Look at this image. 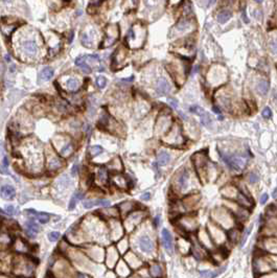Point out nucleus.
<instances>
[{
	"label": "nucleus",
	"mask_w": 277,
	"mask_h": 278,
	"mask_svg": "<svg viewBox=\"0 0 277 278\" xmlns=\"http://www.w3.org/2000/svg\"><path fill=\"white\" fill-rule=\"evenodd\" d=\"M221 155H222L223 160L226 162V164H228L229 167L234 170H243L247 164L248 158L244 155H232V156H227L224 154Z\"/></svg>",
	"instance_id": "nucleus-1"
},
{
	"label": "nucleus",
	"mask_w": 277,
	"mask_h": 278,
	"mask_svg": "<svg viewBox=\"0 0 277 278\" xmlns=\"http://www.w3.org/2000/svg\"><path fill=\"white\" fill-rule=\"evenodd\" d=\"M161 236H162V244L164 246L165 250L170 254L174 253V243H173V236L170 233V231L167 229H162L161 232Z\"/></svg>",
	"instance_id": "nucleus-2"
},
{
	"label": "nucleus",
	"mask_w": 277,
	"mask_h": 278,
	"mask_svg": "<svg viewBox=\"0 0 277 278\" xmlns=\"http://www.w3.org/2000/svg\"><path fill=\"white\" fill-rule=\"evenodd\" d=\"M156 91L159 95H165L171 91L170 83L167 82L166 78H159L158 82H157V86H156Z\"/></svg>",
	"instance_id": "nucleus-3"
},
{
	"label": "nucleus",
	"mask_w": 277,
	"mask_h": 278,
	"mask_svg": "<svg viewBox=\"0 0 277 278\" xmlns=\"http://www.w3.org/2000/svg\"><path fill=\"white\" fill-rule=\"evenodd\" d=\"M22 48H23V51H24L27 55H29V57H34V55H36V53H37V51H38L37 44H36V42L35 41H32V40L24 42L22 45Z\"/></svg>",
	"instance_id": "nucleus-4"
},
{
	"label": "nucleus",
	"mask_w": 277,
	"mask_h": 278,
	"mask_svg": "<svg viewBox=\"0 0 277 278\" xmlns=\"http://www.w3.org/2000/svg\"><path fill=\"white\" fill-rule=\"evenodd\" d=\"M139 247L143 252H151L154 248V244L147 235H143L139 238Z\"/></svg>",
	"instance_id": "nucleus-5"
},
{
	"label": "nucleus",
	"mask_w": 277,
	"mask_h": 278,
	"mask_svg": "<svg viewBox=\"0 0 277 278\" xmlns=\"http://www.w3.org/2000/svg\"><path fill=\"white\" fill-rule=\"evenodd\" d=\"M0 195L4 200H12L15 198L16 191H15L14 187H12L11 185H4L0 189Z\"/></svg>",
	"instance_id": "nucleus-6"
},
{
	"label": "nucleus",
	"mask_w": 277,
	"mask_h": 278,
	"mask_svg": "<svg viewBox=\"0 0 277 278\" xmlns=\"http://www.w3.org/2000/svg\"><path fill=\"white\" fill-rule=\"evenodd\" d=\"M188 180H189V172L187 170H183V172L179 175L178 177V186L180 189L184 190L187 188L188 186Z\"/></svg>",
	"instance_id": "nucleus-7"
},
{
	"label": "nucleus",
	"mask_w": 277,
	"mask_h": 278,
	"mask_svg": "<svg viewBox=\"0 0 277 278\" xmlns=\"http://www.w3.org/2000/svg\"><path fill=\"white\" fill-rule=\"evenodd\" d=\"M86 61H87V55L80 57H78V59L76 60V66H78L81 69H82L83 72H85V73H89V72L91 71V68L88 66V64L86 63Z\"/></svg>",
	"instance_id": "nucleus-8"
},
{
	"label": "nucleus",
	"mask_w": 277,
	"mask_h": 278,
	"mask_svg": "<svg viewBox=\"0 0 277 278\" xmlns=\"http://www.w3.org/2000/svg\"><path fill=\"white\" fill-rule=\"evenodd\" d=\"M190 27H191V21L189 19H182L176 24V29L181 32L190 29Z\"/></svg>",
	"instance_id": "nucleus-9"
},
{
	"label": "nucleus",
	"mask_w": 277,
	"mask_h": 278,
	"mask_svg": "<svg viewBox=\"0 0 277 278\" xmlns=\"http://www.w3.org/2000/svg\"><path fill=\"white\" fill-rule=\"evenodd\" d=\"M171 160V156L168 153L164 152V151H162V152H160L158 154V157H157V161H158V164L161 166L163 165H166L168 162H170Z\"/></svg>",
	"instance_id": "nucleus-10"
},
{
	"label": "nucleus",
	"mask_w": 277,
	"mask_h": 278,
	"mask_svg": "<svg viewBox=\"0 0 277 278\" xmlns=\"http://www.w3.org/2000/svg\"><path fill=\"white\" fill-rule=\"evenodd\" d=\"M26 228H27V233L30 237L36 236V233H37L38 230H39V226L35 223L34 221H28L27 223H26Z\"/></svg>",
	"instance_id": "nucleus-11"
},
{
	"label": "nucleus",
	"mask_w": 277,
	"mask_h": 278,
	"mask_svg": "<svg viewBox=\"0 0 277 278\" xmlns=\"http://www.w3.org/2000/svg\"><path fill=\"white\" fill-rule=\"evenodd\" d=\"M232 14L230 11H227V9H223V11H221L220 13L218 14V21L220 23H222V24H224V23H226L227 21L229 20L230 18H231Z\"/></svg>",
	"instance_id": "nucleus-12"
},
{
	"label": "nucleus",
	"mask_w": 277,
	"mask_h": 278,
	"mask_svg": "<svg viewBox=\"0 0 277 278\" xmlns=\"http://www.w3.org/2000/svg\"><path fill=\"white\" fill-rule=\"evenodd\" d=\"M269 87H270V84H269L268 80H260L256 87V90L258 91L259 94L266 95L269 91Z\"/></svg>",
	"instance_id": "nucleus-13"
},
{
	"label": "nucleus",
	"mask_w": 277,
	"mask_h": 278,
	"mask_svg": "<svg viewBox=\"0 0 277 278\" xmlns=\"http://www.w3.org/2000/svg\"><path fill=\"white\" fill-rule=\"evenodd\" d=\"M53 73H55V72H53V68H50V67H46V68H44L41 71V73H40V78H41V80H49L53 76Z\"/></svg>",
	"instance_id": "nucleus-14"
},
{
	"label": "nucleus",
	"mask_w": 277,
	"mask_h": 278,
	"mask_svg": "<svg viewBox=\"0 0 277 278\" xmlns=\"http://www.w3.org/2000/svg\"><path fill=\"white\" fill-rule=\"evenodd\" d=\"M83 198V193H74V195H72V198L70 200V203H69V210H73L76 206V203H78V200Z\"/></svg>",
	"instance_id": "nucleus-15"
},
{
	"label": "nucleus",
	"mask_w": 277,
	"mask_h": 278,
	"mask_svg": "<svg viewBox=\"0 0 277 278\" xmlns=\"http://www.w3.org/2000/svg\"><path fill=\"white\" fill-rule=\"evenodd\" d=\"M81 40H82V44L86 47H91L92 46V39L87 32H83L81 36Z\"/></svg>",
	"instance_id": "nucleus-16"
},
{
	"label": "nucleus",
	"mask_w": 277,
	"mask_h": 278,
	"mask_svg": "<svg viewBox=\"0 0 277 278\" xmlns=\"http://www.w3.org/2000/svg\"><path fill=\"white\" fill-rule=\"evenodd\" d=\"M104 152V149L101 147H99V145H93V147H91L89 149V154L91 157H96L99 156V154H101V153Z\"/></svg>",
	"instance_id": "nucleus-17"
},
{
	"label": "nucleus",
	"mask_w": 277,
	"mask_h": 278,
	"mask_svg": "<svg viewBox=\"0 0 277 278\" xmlns=\"http://www.w3.org/2000/svg\"><path fill=\"white\" fill-rule=\"evenodd\" d=\"M237 202L243 205V206H250L251 205V201L242 193H240L237 195Z\"/></svg>",
	"instance_id": "nucleus-18"
},
{
	"label": "nucleus",
	"mask_w": 277,
	"mask_h": 278,
	"mask_svg": "<svg viewBox=\"0 0 277 278\" xmlns=\"http://www.w3.org/2000/svg\"><path fill=\"white\" fill-rule=\"evenodd\" d=\"M66 87L69 90H76L78 87V82L76 78H68L66 80Z\"/></svg>",
	"instance_id": "nucleus-19"
},
{
	"label": "nucleus",
	"mask_w": 277,
	"mask_h": 278,
	"mask_svg": "<svg viewBox=\"0 0 277 278\" xmlns=\"http://www.w3.org/2000/svg\"><path fill=\"white\" fill-rule=\"evenodd\" d=\"M49 168L50 170H58V168H60L61 166H62V162L59 160L58 158H51V160L49 161Z\"/></svg>",
	"instance_id": "nucleus-20"
},
{
	"label": "nucleus",
	"mask_w": 277,
	"mask_h": 278,
	"mask_svg": "<svg viewBox=\"0 0 277 278\" xmlns=\"http://www.w3.org/2000/svg\"><path fill=\"white\" fill-rule=\"evenodd\" d=\"M200 117H201L202 124H203L205 126H210L211 122H212V120H211V118H210V116H209V114H208V113H206V112H204L203 114H202L201 116H200Z\"/></svg>",
	"instance_id": "nucleus-21"
},
{
	"label": "nucleus",
	"mask_w": 277,
	"mask_h": 278,
	"mask_svg": "<svg viewBox=\"0 0 277 278\" xmlns=\"http://www.w3.org/2000/svg\"><path fill=\"white\" fill-rule=\"evenodd\" d=\"M106 85H107V80H106V78H104V76H101V75H99L96 78V86H97L99 89L105 88Z\"/></svg>",
	"instance_id": "nucleus-22"
},
{
	"label": "nucleus",
	"mask_w": 277,
	"mask_h": 278,
	"mask_svg": "<svg viewBox=\"0 0 277 278\" xmlns=\"http://www.w3.org/2000/svg\"><path fill=\"white\" fill-rule=\"evenodd\" d=\"M269 46H270V50L272 53H277V38L271 39L269 42Z\"/></svg>",
	"instance_id": "nucleus-23"
},
{
	"label": "nucleus",
	"mask_w": 277,
	"mask_h": 278,
	"mask_svg": "<svg viewBox=\"0 0 277 278\" xmlns=\"http://www.w3.org/2000/svg\"><path fill=\"white\" fill-rule=\"evenodd\" d=\"M251 230H252V226H250V227L248 228V229H247V230H246V231H245V233H244L243 237H242V241H240V247H243L244 245H245L246 241H247L248 236H249L250 232H251Z\"/></svg>",
	"instance_id": "nucleus-24"
},
{
	"label": "nucleus",
	"mask_w": 277,
	"mask_h": 278,
	"mask_svg": "<svg viewBox=\"0 0 277 278\" xmlns=\"http://www.w3.org/2000/svg\"><path fill=\"white\" fill-rule=\"evenodd\" d=\"M71 152H72V147H71L70 143H68L66 147H63V149L61 151V153H62L63 156H68V155L70 154Z\"/></svg>",
	"instance_id": "nucleus-25"
},
{
	"label": "nucleus",
	"mask_w": 277,
	"mask_h": 278,
	"mask_svg": "<svg viewBox=\"0 0 277 278\" xmlns=\"http://www.w3.org/2000/svg\"><path fill=\"white\" fill-rule=\"evenodd\" d=\"M60 237V232H58V231H53V232H50L49 234H48V239L50 241H58Z\"/></svg>",
	"instance_id": "nucleus-26"
},
{
	"label": "nucleus",
	"mask_w": 277,
	"mask_h": 278,
	"mask_svg": "<svg viewBox=\"0 0 277 278\" xmlns=\"http://www.w3.org/2000/svg\"><path fill=\"white\" fill-rule=\"evenodd\" d=\"M38 220H39V222L41 224H45L49 221V216L46 213H41V214H39V216H38Z\"/></svg>",
	"instance_id": "nucleus-27"
},
{
	"label": "nucleus",
	"mask_w": 277,
	"mask_h": 278,
	"mask_svg": "<svg viewBox=\"0 0 277 278\" xmlns=\"http://www.w3.org/2000/svg\"><path fill=\"white\" fill-rule=\"evenodd\" d=\"M190 111H191L192 113H196V114L200 115V116H201V115L203 114L204 112H205V111L203 110V108H200V107H198V106L191 107V108H190Z\"/></svg>",
	"instance_id": "nucleus-28"
},
{
	"label": "nucleus",
	"mask_w": 277,
	"mask_h": 278,
	"mask_svg": "<svg viewBox=\"0 0 277 278\" xmlns=\"http://www.w3.org/2000/svg\"><path fill=\"white\" fill-rule=\"evenodd\" d=\"M152 274H153L154 276H160L161 275V268L159 267V266H154L153 268H152Z\"/></svg>",
	"instance_id": "nucleus-29"
},
{
	"label": "nucleus",
	"mask_w": 277,
	"mask_h": 278,
	"mask_svg": "<svg viewBox=\"0 0 277 278\" xmlns=\"http://www.w3.org/2000/svg\"><path fill=\"white\" fill-rule=\"evenodd\" d=\"M83 206L85 207L86 209H90V208H92V207L95 206V201H93V200L85 201V202L83 203Z\"/></svg>",
	"instance_id": "nucleus-30"
},
{
	"label": "nucleus",
	"mask_w": 277,
	"mask_h": 278,
	"mask_svg": "<svg viewBox=\"0 0 277 278\" xmlns=\"http://www.w3.org/2000/svg\"><path fill=\"white\" fill-rule=\"evenodd\" d=\"M110 205V202L108 200H96L95 201V206H109Z\"/></svg>",
	"instance_id": "nucleus-31"
},
{
	"label": "nucleus",
	"mask_w": 277,
	"mask_h": 278,
	"mask_svg": "<svg viewBox=\"0 0 277 278\" xmlns=\"http://www.w3.org/2000/svg\"><path fill=\"white\" fill-rule=\"evenodd\" d=\"M99 179L101 181H106V179H107V172H106L105 170H101L99 172Z\"/></svg>",
	"instance_id": "nucleus-32"
},
{
	"label": "nucleus",
	"mask_w": 277,
	"mask_h": 278,
	"mask_svg": "<svg viewBox=\"0 0 277 278\" xmlns=\"http://www.w3.org/2000/svg\"><path fill=\"white\" fill-rule=\"evenodd\" d=\"M258 180H259L258 176L255 175V174H250L249 175V182L250 183H256Z\"/></svg>",
	"instance_id": "nucleus-33"
},
{
	"label": "nucleus",
	"mask_w": 277,
	"mask_h": 278,
	"mask_svg": "<svg viewBox=\"0 0 277 278\" xmlns=\"http://www.w3.org/2000/svg\"><path fill=\"white\" fill-rule=\"evenodd\" d=\"M271 115H272V112H271L270 108L263 109V117H265V118H270Z\"/></svg>",
	"instance_id": "nucleus-34"
},
{
	"label": "nucleus",
	"mask_w": 277,
	"mask_h": 278,
	"mask_svg": "<svg viewBox=\"0 0 277 278\" xmlns=\"http://www.w3.org/2000/svg\"><path fill=\"white\" fill-rule=\"evenodd\" d=\"M5 211H6V213H9V214H15V213H16V209H15V207L12 206V205L5 207Z\"/></svg>",
	"instance_id": "nucleus-35"
},
{
	"label": "nucleus",
	"mask_w": 277,
	"mask_h": 278,
	"mask_svg": "<svg viewBox=\"0 0 277 278\" xmlns=\"http://www.w3.org/2000/svg\"><path fill=\"white\" fill-rule=\"evenodd\" d=\"M87 59H89L90 61H94V62H101V57L97 55H87Z\"/></svg>",
	"instance_id": "nucleus-36"
},
{
	"label": "nucleus",
	"mask_w": 277,
	"mask_h": 278,
	"mask_svg": "<svg viewBox=\"0 0 277 278\" xmlns=\"http://www.w3.org/2000/svg\"><path fill=\"white\" fill-rule=\"evenodd\" d=\"M168 103H170V105H172L173 108H177V107H178V101H177L176 99L170 98L168 99Z\"/></svg>",
	"instance_id": "nucleus-37"
},
{
	"label": "nucleus",
	"mask_w": 277,
	"mask_h": 278,
	"mask_svg": "<svg viewBox=\"0 0 277 278\" xmlns=\"http://www.w3.org/2000/svg\"><path fill=\"white\" fill-rule=\"evenodd\" d=\"M267 200H268V195H267V193H263L260 197V203L261 204H265V203L267 202Z\"/></svg>",
	"instance_id": "nucleus-38"
},
{
	"label": "nucleus",
	"mask_w": 277,
	"mask_h": 278,
	"mask_svg": "<svg viewBox=\"0 0 277 278\" xmlns=\"http://www.w3.org/2000/svg\"><path fill=\"white\" fill-rule=\"evenodd\" d=\"M150 198H151V193H143V195H141V200H150Z\"/></svg>",
	"instance_id": "nucleus-39"
},
{
	"label": "nucleus",
	"mask_w": 277,
	"mask_h": 278,
	"mask_svg": "<svg viewBox=\"0 0 277 278\" xmlns=\"http://www.w3.org/2000/svg\"><path fill=\"white\" fill-rule=\"evenodd\" d=\"M71 174H72L73 176L78 174V165H73V167H72V170H71Z\"/></svg>",
	"instance_id": "nucleus-40"
},
{
	"label": "nucleus",
	"mask_w": 277,
	"mask_h": 278,
	"mask_svg": "<svg viewBox=\"0 0 277 278\" xmlns=\"http://www.w3.org/2000/svg\"><path fill=\"white\" fill-rule=\"evenodd\" d=\"M154 222H155V226H158L159 225V222H160V216H157L155 218V220H154Z\"/></svg>",
	"instance_id": "nucleus-41"
},
{
	"label": "nucleus",
	"mask_w": 277,
	"mask_h": 278,
	"mask_svg": "<svg viewBox=\"0 0 277 278\" xmlns=\"http://www.w3.org/2000/svg\"><path fill=\"white\" fill-rule=\"evenodd\" d=\"M3 71H4V66L1 62H0V75H2Z\"/></svg>",
	"instance_id": "nucleus-42"
},
{
	"label": "nucleus",
	"mask_w": 277,
	"mask_h": 278,
	"mask_svg": "<svg viewBox=\"0 0 277 278\" xmlns=\"http://www.w3.org/2000/svg\"><path fill=\"white\" fill-rule=\"evenodd\" d=\"M243 19H244V21H245L246 23H249V19H248V17L246 16L245 13H244V15H243Z\"/></svg>",
	"instance_id": "nucleus-43"
},
{
	"label": "nucleus",
	"mask_w": 277,
	"mask_h": 278,
	"mask_svg": "<svg viewBox=\"0 0 277 278\" xmlns=\"http://www.w3.org/2000/svg\"><path fill=\"white\" fill-rule=\"evenodd\" d=\"M272 197H273V198H275V199L277 198V188L275 189L274 191H273V193H272Z\"/></svg>",
	"instance_id": "nucleus-44"
},
{
	"label": "nucleus",
	"mask_w": 277,
	"mask_h": 278,
	"mask_svg": "<svg viewBox=\"0 0 277 278\" xmlns=\"http://www.w3.org/2000/svg\"><path fill=\"white\" fill-rule=\"evenodd\" d=\"M212 110H213V111H214V112H215V113H218V114H219V115H220V112H221V111H220V110H219V109H218V108H217V107H213V109H212Z\"/></svg>",
	"instance_id": "nucleus-45"
},
{
	"label": "nucleus",
	"mask_w": 277,
	"mask_h": 278,
	"mask_svg": "<svg viewBox=\"0 0 277 278\" xmlns=\"http://www.w3.org/2000/svg\"><path fill=\"white\" fill-rule=\"evenodd\" d=\"M218 119H219V120H223V119H224V117H223L222 115H219V116H218Z\"/></svg>",
	"instance_id": "nucleus-46"
},
{
	"label": "nucleus",
	"mask_w": 277,
	"mask_h": 278,
	"mask_svg": "<svg viewBox=\"0 0 277 278\" xmlns=\"http://www.w3.org/2000/svg\"><path fill=\"white\" fill-rule=\"evenodd\" d=\"M5 60H6V61H9V55H5Z\"/></svg>",
	"instance_id": "nucleus-47"
},
{
	"label": "nucleus",
	"mask_w": 277,
	"mask_h": 278,
	"mask_svg": "<svg viewBox=\"0 0 277 278\" xmlns=\"http://www.w3.org/2000/svg\"><path fill=\"white\" fill-rule=\"evenodd\" d=\"M78 278H86V277H85V276H84V275H80Z\"/></svg>",
	"instance_id": "nucleus-48"
},
{
	"label": "nucleus",
	"mask_w": 277,
	"mask_h": 278,
	"mask_svg": "<svg viewBox=\"0 0 277 278\" xmlns=\"http://www.w3.org/2000/svg\"><path fill=\"white\" fill-rule=\"evenodd\" d=\"M0 149H1V143H0Z\"/></svg>",
	"instance_id": "nucleus-49"
}]
</instances>
